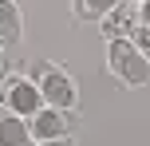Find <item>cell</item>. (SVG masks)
I'll return each mask as SVG.
<instances>
[{"instance_id": "10", "label": "cell", "mask_w": 150, "mask_h": 146, "mask_svg": "<svg viewBox=\"0 0 150 146\" xmlns=\"http://www.w3.org/2000/svg\"><path fill=\"white\" fill-rule=\"evenodd\" d=\"M36 146H79L75 138H47V142H36Z\"/></svg>"}, {"instance_id": "4", "label": "cell", "mask_w": 150, "mask_h": 146, "mask_svg": "<svg viewBox=\"0 0 150 146\" xmlns=\"http://www.w3.org/2000/svg\"><path fill=\"white\" fill-rule=\"evenodd\" d=\"M28 126H32V138L36 142L75 138V134H79V115H75V111H63V107H40L36 115L28 118Z\"/></svg>"}, {"instance_id": "13", "label": "cell", "mask_w": 150, "mask_h": 146, "mask_svg": "<svg viewBox=\"0 0 150 146\" xmlns=\"http://www.w3.org/2000/svg\"><path fill=\"white\" fill-rule=\"evenodd\" d=\"M134 4H142V0H134Z\"/></svg>"}, {"instance_id": "8", "label": "cell", "mask_w": 150, "mask_h": 146, "mask_svg": "<svg viewBox=\"0 0 150 146\" xmlns=\"http://www.w3.org/2000/svg\"><path fill=\"white\" fill-rule=\"evenodd\" d=\"M115 4H119V0H71V16L79 24H99Z\"/></svg>"}, {"instance_id": "2", "label": "cell", "mask_w": 150, "mask_h": 146, "mask_svg": "<svg viewBox=\"0 0 150 146\" xmlns=\"http://www.w3.org/2000/svg\"><path fill=\"white\" fill-rule=\"evenodd\" d=\"M107 75L119 79L122 87H146L150 83V59L134 47L130 36L107 39Z\"/></svg>"}, {"instance_id": "7", "label": "cell", "mask_w": 150, "mask_h": 146, "mask_svg": "<svg viewBox=\"0 0 150 146\" xmlns=\"http://www.w3.org/2000/svg\"><path fill=\"white\" fill-rule=\"evenodd\" d=\"M0 146H36L28 118L12 115V111H8L4 103H0Z\"/></svg>"}, {"instance_id": "1", "label": "cell", "mask_w": 150, "mask_h": 146, "mask_svg": "<svg viewBox=\"0 0 150 146\" xmlns=\"http://www.w3.org/2000/svg\"><path fill=\"white\" fill-rule=\"evenodd\" d=\"M32 83L44 95V107H63V111L79 107V83H75L67 75V67H59L55 59H36L32 63Z\"/></svg>"}, {"instance_id": "9", "label": "cell", "mask_w": 150, "mask_h": 146, "mask_svg": "<svg viewBox=\"0 0 150 146\" xmlns=\"http://www.w3.org/2000/svg\"><path fill=\"white\" fill-rule=\"evenodd\" d=\"M130 39H134V47H138V51L150 59V24H138V28L130 32Z\"/></svg>"}, {"instance_id": "11", "label": "cell", "mask_w": 150, "mask_h": 146, "mask_svg": "<svg viewBox=\"0 0 150 146\" xmlns=\"http://www.w3.org/2000/svg\"><path fill=\"white\" fill-rule=\"evenodd\" d=\"M138 24H150V0H142V4H138Z\"/></svg>"}, {"instance_id": "5", "label": "cell", "mask_w": 150, "mask_h": 146, "mask_svg": "<svg viewBox=\"0 0 150 146\" xmlns=\"http://www.w3.org/2000/svg\"><path fill=\"white\" fill-rule=\"evenodd\" d=\"M99 24H103V36H107V39L130 36V32L138 28V4H134V0H119V4H115Z\"/></svg>"}, {"instance_id": "6", "label": "cell", "mask_w": 150, "mask_h": 146, "mask_svg": "<svg viewBox=\"0 0 150 146\" xmlns=\"http://www.w3.org/2000/svg\"><path fill=\"white\" fill-rule=\"evenodd\" d=\"M24 39V8L16 0H0V51Z\"/></svg>"}, {"instance_id": "12", "label": "cell", "mask_w": 150, "mask_h": 146, "mask_svg": "<svg viewBox=\"0 0 150 146\" xmlns=\"http://www.w3.org/2000/svg\"><path fill=\"white\" fill-rule=\"evenodd\" d=\"M8 71H12V67H8V55L0 51V87H4V79H8Z\"/></svg>"}, {"instance_id": "3", "label": "cell", "mask_w": 150, "mask_h": 146, "mask_svg": "<svg viewBox=\"0 0 150 146\" xmlns=\"http://www.w3.org/2000/svg\"><path fill=\"white\" fill-rule=\"evenodd\" d=\"M0 103H4L12 115L32 118L40 107H44V95H40L36 83H32V75H16V71H8L4 87H0Z\"/></svg>"}]
</instances>
